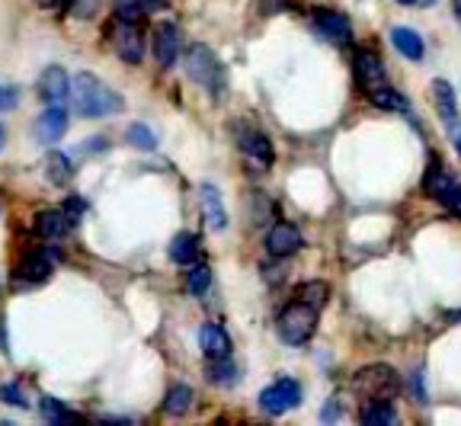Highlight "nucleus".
<instances>
[{
	"label": "nucleus",
	"mask_w": 461,
	"mask_h": 426,
	"mask_svg": "<svg viewBox=\"0 0 461 426\" xmlns=\"http://www.w3.org/2000/svg\"><path fill=\"white\" fill-rule=\"evenodd\" d=\"M71 103L77 110V116L84 119H102V116H116L125 110V100L112 87L96 77V74L81 71L71 81Z\"/></svg>",
	"instance_id": "obj_1"
},
{
	"label": "nucleus",
	"mask_w": 461,
	"mask_h": 426,
	"mask_svg": "<svg viewBox=\"0 0 461 426\" xmlns=\"http://www.w3.org/2000/svg\"><path fill=\"white\" fill-rule=\"evenodd\" d=\"M183 65H186V77L196 81L199 87L208 90L215 100L225 93V65H221L218 55H215L208 45H202V42L190 45V49H186Z\"/></svg>",
	"instance_id": "obj_2"
},
{
	"label": "nucleus",
	"mask_w": 461,
	"mask_h": 426,
	"mask_svg": "<svg viewBox=\"0 0 461 426\" xmlns=\"http://www.w3.org/2000/svg\"><path fill=\"white\" fill-rule=\"evenodd\" d=\"M276 331H279V337H282V343L305 346L317 331V308L301 302V298H295L292 305L282 308V315H279V321H276Z\"/></svg>",
	"instance_id": "obj_3"
},
{
	"label": "nucleus",
	"mask_w": 461,
	"mask_h": 426,
	"mask_svg": "<svg viewBox=\"0 0 461 426\" xmlns=\"http://www.w3.org/2000/svg\"><path fill=\"white\" fill-rule=\"evenodd\" d=\"M352 391H359L368 401H391L401 391V375H397V368L385 366V362H375V366L359 368L352 375Z\"/></svg>",
	"instance_id": "obj_4"
},
{
	"label": "nucleus",
	"mask_w": 461,
	"mask_h": 426,
	"mask_svg": "<svg viewBox=\"0 0 461 426\" xmlns=\"http://www.w3.org/2000/svg\"><path fill=\"white\" fill-rule=\"evenodd\" d=\"M301 404V385L295 378H276L270 388L260 391V411L270 417H282V413L295 411Z\"/></svg>",
	"instance_id": "obj_5"
},
{
	"label": "nucleus",
	"mask_w": 461,
	"mask_h": 426,
	"mask_svg": "<svg viewBox=\"0 0 461 426\" xmlns=\"http://www.w3.org/2000/svg\"><path fill=\"white\" fill-rule=\"evenodd\" d=\"M112 45H116V55L125 65H141L145 61V32H141L135 20H119Z\"/></svg>",
	"instance_id": "obj_6"
},
{
	"label": "nucleus",
	"mask_w": 461,
	"mask_h": 426,
	"mask_svg": "<svg viewBox=\"0 0 461 426\" xmlns=\"http://www.w3.org/2000/svg\"><path fill=\"white\" fill-rule=\"evenodd\" d=\"M352 71H356L359 90H366V93H372V90H378V87H385V84H388L385 61H381L375 52H368V49L356 52V58H352Z\"/></svg>",
	"instance_id": "obj_7"
},
{
	"label": "nucleus",
	"mask_w": 461,
	"mask_h": 426,
	"mask_svg": "<svg viewBox=\"0 0 461 426\" xmlns=\"http://www.w3.org/2000/svg\"><path fill=\"white\" fill-rule=\"evenodd\" d=\"M36 90H39V100H42V103L61 106L67 96H71V77H67L65 67L51 65V67H45V71L39 74Z\"/></svg>",
	"instance_id": "obj_8"
},
{
	"label": "nucleus",
	"mask_w": 461,
	"mask_h": 426,
	"mask_svg": "<svg viewBox=\"0 0 461 426\" xmlns=\"http://www.w3.org/2000/svg\"><path fill=\"white\" fill-rule=\"evenodd\" d=\"M154 58H157V65L161 67H173L176 58H180V49H183V36H180V30H176L173 22H157L154 26Z\"/></svg>",
	"instance_id": "obj_9"
},
{
	"label": "nucleus",
	"mask_w": 461,
	"mask_h": 426,
	"mask_svg": "<svg viewBox=\"0 0 461 426\" xmlns=\"http://www.w3.org/2000/svg\"><path fill=\"white\" fill-rule=\"evenodd\" d=\"M301 247H305V237H301V231L295 228L292 221H279V225L270 228V235H266V250H270V257H276V260L292 257Z\"/></svg>",
	"instance_id": "obj_10"
},
{
	"label": "nucleus",
	"mask_w": 461,
	"mask_h": 426,
	"mask_svg": "<svg viewBox=\"0 0 461 426\" xmlns=\"http://www.w3.org/2000/svg\"><path fill=\"white\" fill-rule=\"evenodd\" d=\"M237 145H241L244 157H247L250 164H256L260 170L272 167V161H276V155H272V141L266 138L260 129H241V132H237Z\"/></svg>",
	"instance_id": "obj_11"
},
{
	"label": "nucleus",
	"mask_w": 461,
	"mask_h": 426,
	"mask_svg": "<svg viewBox=\"0 0 461 426\" xmlns=\"http://www.w3.org/2000/svg\"><path fill=\"white\" fill-rule=\"evenodd\" d=\"M311 16H315V26L317 32H321L324 39H330L333 45H346L352 39V26L350 20H346L340 10H327V7H317L311 10Z\"/></svg>",
	"instance_id": "obj_12"
},
{
	"label": "nucleus",
	"mask_w": 461,
	"mask_h": 426,
	"mask_svg": "<svg viewBox=\"0 0 461 426\" xmlns=\"http://www.w3.org/2000/svg\"><path fill=\"white\" fill-rule=\"evenodd\" d=\"M199 206H202V218L208 228L212 231L227 228V209H225V202H221L218 186H212V183L199 186Z\"/></svg>",
	"instance_id": "obj_13"
},
{
	"label": "nucleus",
	"mask_w": 461,
	"mask_h": 426,
	"mask_svg": "<svg viewBox=\"0 0 461 426\" xmlns=\"http://www.w3.org/2000/svg\"><path fill=\"white\" fill-rule=\"evenodd\" d=\"M65 132H67V110L65 106H49V110L39 112L36 138L42 141V145H55Z\"/></svg>",
	"instance_id": "obj_14"
},
{
	"label": "nucleus",
	"mask_w": 461,
	"mask_h": 426,
	"mask_svg": "<svg viewBox=\"0 0 461 426\" xmlns=\"http://www.w3.org/2000/svg\"><path fill=\"white\" fill-rule=\"evenodd\" d=\"M199 346H202L205 359H225V356H231V337H227L221 324H202Z\"/></svg>",
	"instance_id": "obj_15"
},
{
	"label": "nucleus",
	"mask_w": 461,
	"mask_h": 426,
	"mask_svg": "<svg viewBox=\"0 0 461 426\" xmlns=\"http://www.w3.org/2000/svg\"><path fill=\"white\" fill-rule=\"evenodd\" d=\"M13 280L20 282H30V286H42V282L51 280V260L42 257V253H30V257H22L13 270Z\"/></svg>",
	"instance_id": "obj_16"
},
{
	"label": "nucleus",
	"mask_w": 461,
	"mask_h": 426,
	"mask_svg": "<svg viewBox=\"0 0 461 426\" xmlns=\"http://www.w3.org/2000/svg\"><path fill=\"white\" fill-rule=\"evenodd\" d=\"M391 45H395L397 55H403L407 61H423V55H426L423 36H420L417 30H407V26L391 30Z\"/></svg>",
	"instance_id": "obj_17"
},
{
	"label": "nucleus",
	"mask_w": 461,
	"mask_h": 426,
	"mask_svg": "<svg viewBox=\"0 0 461 426\" xmlns=\"http://www.w3.org/2000/svg\"><path fill=\"white\" fill-rule=\"evenodd\" d=\"M167 253H170V260H173L176 266L196 263V257H199V237L190 235V231H180V235L170 241Z\"/></svg>",
	"instance_id": "obj_18"
},
{
	"label": "nucleus",
	"mask_w": 461,
	"mask_h": 426,
	"mask_svg": "<svg viewBox=\"0 0 461 426\" xmlns=\"http://www.w3.org/2000/svg\"><path fill=\"white\" fill-rule=\"evenodd\" d=\"M432 100H436V110H439L442 125L458 119V100H455V90L448 81H436L432 84Z\"/></svg>",
	"instance_id": "obj_19"
},
{
	"label": "nucleus",
	"mask_w": 461,
	"mask_h": 426,
	"mask_svg": "<svg viewBox=\"0 0 461 426\" xmlns=\"http://www.w3.org/2000/svg\"><path fill=\"white\" fill-rule=\"evenodd\" d=\"M359 420L366 426H395L397 423V411L391 407V401H368L359 413Z\"/></svg>",
	"instance_id": "obj_20"
},
{
	"label": "nucleus",
	"mask_w": 461,
	"mask_h": 426,
	"mask_svg": "<svg viewBox=\"0 0 461 426\" xmlns=\"http://www.w3.org/2000/svg\"><path fill=\"white\" fill-rule=\"evenodd\" d=\"M368 100H372V106H378V110H385V112H407L410 110V103H407V96L401 93V90H395V87H378V90H372L368 93Z\"/></svg>",
	"instance_id": "obj_21"
},
{
	"label": "nucleus",
	"mask_w": 461,
	"mask_h": 426,
	"mask_svg": "<svg viewBox=\"0 0 461 426\" xmlns=\"http://www.w3.org/2000/svg\"><path fill=\"white\" fill-rule=\"evenodd\" d=\"M71 228V215L65 212H39L36 215V235L42 237H61L65 231Z\"/></svg>",
	"instance_id": "obj_22"
},
{
	"label": "nucleus",
	"mask_w": 461,
	"mask_h": 426,
	"mask_svg": "<svg viewBox=\"0 0 461 426\" xmlns=\"http://www.w3.org/2000/svg\"><path fill=\"white\" fill-rule=\"evenodd\" d=\"M192 407V388L190 385H173L164 397V413L170 417H183L186 411Z\"/></svg>",
	"instance_id": "obj_23"
},
{
	"label": "nucleus",
	"mask_w": 461,
	"mask_h": 426,
	"mask_svg": "<svg viewBox=\"0 0 461 426\" xmlns=\"http://www.w3.org/2000/svg\"><path fill=\"white\" fill-rule=\"evenodd\" d=\"M205 378L212 385H235L237 382V366L231 362V356H225V359H208V366H205Z\"/></svg>",
	"instance_id": "obj_24"
},
{
	"label": "nucleus",
	"mask_w": 461,
	"mask_h": 426,
	"mask_svg": "<svg viewBox=\"0 0 461 426\" xmlns=\"http://www.w3.org/2000/svg\"><path fill=\"white\" fill-rule=\"evenodd\" d=\"M448 180H452V177H448V170L442 167L439 157H430V167H426V173H423V192H426V196L436 199Z\"/></svg>",
	"instance_id": "obj_25"
},
{
	"label": "nucleus",
	"mask_w": 461,
	"mask_h": 426,
	"mask_svg": "<svg viewBox=\"0 0 461 426\" xmlns=\"http://www.w3.org/2000/svg\"><path fill=\"white\" fill-rule=\"evenodd\" d=\"M45 173H49V180L55 186H65L74 173L67 155H61V151H49V157H45Z\"/></svg>",
	"instance_id": "obj_26"
},
{
	"label": "nucleus",
	"mask_w": 461,
	"mask_h": 426,
	"mask_svg": "<svg viewBox=\"0 0 461 426\" xmlns=\"http://www.w3.org/2000/svg\"><path fill=\"white\" fill-rule=\"evenodd\" d=\"M39 411H42V417L51 420V423H67V420H74V423H84L81 413L71 411V407H65L61 401H55V397H42Z\"/></svg>",
	"instance_id": "obj_27"
},
{
	"label": "nucleus",
	"mask_w": 461,
	"mask_h": 426,
	"mask_svg": "<svg viewBox=\"0 0 461 426\" xmlns=\"http://www.w3.org/2000/svg\"><path fill=\"white\" fill-rule=\"evenodd\" d=\"M295 298H301V302H307V305H315V308L321 311L324 305H327V298H330V286H327V282H321V280L305 282V286H298Z\"/></svg>",
	"instance_id": "obj_28"
},
{
	"label": "nucleus",
	"mask_w": 461,
	"mask_h": 426,
	"mask_svg": "<svg viewBox=\"0 0 461 426\" xmlns=\"http://www.w3.org/2000/svg\"><path fill=\"white\" fill-rule=\"evenodd\" d=\"M125 141H129L132 147H138V151H154V147H157V135H154V129H147L145 122H132V125H129Z\"/></svg>",
	"instance_id": "obj_29"
},
{
	"label": "nucleus",
	"mask_w": 461,
	"mask_h": 426,
	"mask_svg": "<svg viewBox=\"0 0 461 426\" xmlns=\"http://www.w3.org/2000/svg\"><path fill=\"white\" fill-rule=\"evenodd\" d=\"M208 286H212V270H208V266H196V270L186 276V288H190L192 295H205Z\"/></svg>",
	"instance_id": "obj_30"
},
{
	"label": "nucleus",
	"mask_w": 461,
	"mask_h": 426,
	"mask_svg": "<svg viewBox=\"0 0 461 426\" xmlns=\"http://www.w3.org/2000/svg\"><path fill=\"white\" fill-rule=\"evenodd\" d=\"M0 401H4V404H10V407H30V404H26V397H22V391L16 388V385H4V388H0Z\"/></svg>",
	"instance_id": "obj_31"
},
{
	"label": "nucleus",
	"mask_w": 461,
	"mask_h": 426,
	"mask_svg": "<svg viewBox=\"0 0 461 426\" xmlns=\"http://www.w3.org/2000/svg\"><path fill=\"white\" fill-rule=\"evenodd\" d=\"M16 103H20V93H16V87H7V84H0V112L16 110Z\"/></svg>",
	"instance_id": "obj_32"
},
{
	"label": "nucleus",
	"mask_w": 461,
	"mask_h": 426,
	"mask_svg": "<svg viewBox=\"0 0 461 426\" xmlns=\"http://www.w3.org/2000/svg\"><path fill=\"white\" fill-rule=\"evenodd\" d=\"M410 395L417 397L420 404H430V397H426V388H423V372L410 375Z\"/></svg>",
	"instance_id": "obj_33"
},
{
	"label": "nucleus",
	"mask_w": 461,
	"mask_h": 426,
	"mask_svg": "<svg viewBox=\"0 0 461 426\" xmlns=\"http://www.w3.org/2000/svg\"><path fill=\"white\" fill-rule=\"evenodd\" d=\"M446 132H448V138H452L455 151L461 155V116L452 119V122H446Z\"/></svg>",
	"instance_id": "obj_34"
},
{
	"label": "nucleus",
	"mask_w": 461,
	"mask_h": 426,
	"mask_svg": "<svg viewBox=\"0 0 461 426\" xmlns=\"http://www.w3.org/2000/svg\"><path fill=\"white\" fill-rule=\"evenodd\" d=\"M36 4H39L42 10H55V13L67 7V0H36Z\"/></svg>",
	"instance_id": "obj_35"
},
{
	"label": "nucleus",
	"mask_w": 461,
	"mask_h": 426,
	"mask_svg": "<svg viewBox=\"0 0 461 426\" xmlns=\"http://www.w3.org/2000/svg\"><path fill=\"white\" fill-rule=\"evenodd\" d=\"M106 138H90V141H84V151H106Z\"/></svg>",
	"instance_id": "obj_36"
},
{
	"label": "nucleus",
	"mask_w": 461,
	"mask_h": 426,
	"mask_svg": "<svg viewBox=\"0 0 461 426\" xmlns=\"http://www.w3.org/2000/svg\"><path fill=\"white\" fill-rule=\"evenodd\" d=\"M321 417H324V420H337V417H340V404H337V401H330V404L324 407Z\"/></svg>",
	"instance_id": "obj_37"
},
{
	"label": "nucleus",
	"mask_w": 461,
	"mask_h": 426,
	"mask_svg": "<svg viewBox=\"0 0 461 426\" xmlns=\"http://www.w3.org/2000/svg\"><path fill=\"white\" fill-rule=\"evenodd\" d=\"M452 10H455V20H458V26H461V0H452Z\"/></svg>",
	"instance_id": "obj_38"
},
{
	"label": "nucleus",
	"mask_w": 461,
	"mask_h": 426,
	"mask_svg": "<svg viewBox=\"0 0 461 426\" xmlns=\"http://www.w3.org/2000/svg\"><path fill=\"white\" fill-rule=\"evenodd\" d=\"M4 141H7V135H4V125H0V151H4Z\"/></svg>",
	"instance_id": "obj_39"
},
{
	"label": "nucleus",
	"mask_w": 461,
	"mask_h": 426,
	"mask_svg": "<svg viewBox=\"0 0 461 426\" xmlns=\"http://www.w3.org/2000/svg\"><path fill=\"white\" fill-rule=\"evenodd\" d=\"M397 4H403V7H410V4H417V0H397Z\"/></svg>",
	"instance_id": "obj_40"
},
{
	"label": "nucleus",
	"mask_w": 461,
	"mask_h": 426,
	"mask_svg": "<svg viewBox=\"0 0 461 426\" xmlns=\"http://www.w3.org/2000/svg\"><path fill=\"white\" fill-rule=\"evenodd\" d=\"M417 4H426V7H430V4H436V0H417Z\"/></svg>",
	"instance_id": "obj_41"
}]
</instances>
